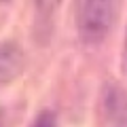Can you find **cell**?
Masks as SVG:
<instances>
[{
    "mask_svg": "<svg viewBox=\"0 0 127 127\" xmlns=\"http://www.w3.org/2000/svg\"><path fill=\"white\" fill-rule=\"evenodd\" d=\"M100 108L106 127H127V89L117 83L104 85Z\"/></svg>",
    "mask_w": 127,
    "mask_h": 127,
    "instance_id": "obj_2",
    "label": "cell"
},
{
    "mask_svg": "<svg viewBox=\"0 0 127 127\" xmlns=\"http://www.w3.org/2000/svg\"><path fill=\"white\" fill-rule=\"evenodd\" d=\"M0 127H2V112H0Z\"/></svg>",
    "mask_w": 127,
    "mask_h": 127,
    "instance_id": "obj_7",
    "label": "cell"
},
{
    "mask_svg": "<svg viewBox=\"0 0 127 127\" xmlns=\"http://www.w3.org/2000/svg\"><path fill=\"white\" fill-rule=\"evenodd\" d=\"M32 2H34V9L40 17H51L62 0H32Z\"/></svg>",
    "mask_w": 127,
    "mask_h": 127,
    "instance_id": "obj_4",
    "label": "cell"
},
{
    "mask_svg": "<svg viewBox=\"0 0 127 127\" xmlns=\"http://www.w3.org/2000/svg\"><path fill=\"white\" fill-rule=\"evenodd\" d=\"M125 57H127V40H125Z\"/></svg>",
    "mask_w": 127,
    "mask_h": 127,
    "instance_id": "obj_6",
    "label": "cell"
},
{
    "mask_svg": "<svg viewBox=\"0 0 127 127\" xmlns=\"http://www.w3.org/2000/svg\"><path fill=\"white\" fill-rule=\"evenodd\" d=\"M23 68V51L17 42L9 40L0 45V83H9Z\"/></svg>",
    "mask_w": 127,
    "mask_h": 127,
    "instance_id": "obj_3",
    "label": "cell"
},
{
    "mask_svg": "<svg viewBox=\"0 0 127 127\" xmlns=\"http://www.w3.org/2000/svg\"><path fill=\"white\" fill-rule=\"evenodd\" d=\"M32 127H55V117L51 112H40L36 121L32 123Z\"/></svg>",
    "mask_w": 127,
    "mask_h": 127,
    "instance_id": "obj_5",
    "label": "cell"
},
{
    "mask_svg": "<svg viewBox=\"0 0 127 127\" xmlns=\"http://www.w3.org/2000/svg\"><path fill=\"white\" fill-rule=\"evenodd\" d=\"M117 17V0H74L76 32L83 42L95 45L108 36Z\"/></svg>",
    "mask_w": 127,
    "mask_h": 127,
    "instance_id": "obj_1",
    "label": "cell"
}]
</instances>
